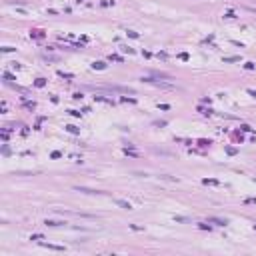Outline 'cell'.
<instances>
[{"instance_id":"1","label":"cell","mask_w":256,"mask_h":256,"mask_svg":"<svg viewBox=\"0 0 256 256\" xmlns=\"http://www.w3.org/2000/svg\"><path fill=\"white\" fill-rule=\"evenodd\" d=\"M78 192H86V194H104V192H100V190H90V188H84V186H76Z\"/></svg>"},{"instance_id":"2","label":"cell","mask_w":256,"mask_h":256,"mask_svg":"<svg viewBox=\"0 0 256 256\" xmlns=\"http://www.w3.org/2000/svg\"><path fill=\"white\" fill-rule=\"evenodd\" d=\"M46 226H52V228H58V226H64L66 222H62V220H46Z\"/></svg>"},{"instance_id":"3","label":"cell","mask_w":256,"mask_h":256,"mask_svg":"<svg viewBox=\"0 0 256 256\" xmlns=\"http://www.w3.org/2000/svg\"><path fill=\"white\" fill-rule=\"evenodd\" d=\"M116 204H118V206H122L124 210H130V208H132V206H130V202H126V200H120V198H116Z\"/></svg>"},{"instance_id":"4","label":"cell","mask_w":256,"mask_h":256,"mask_svg":"<svg viewBox=\"0 0 256 256\" xmlns=\"http://www.w3.org/2000/svg\"><path fill=\"white\" fill-rule=\"evenodd\" d=\"M66 130H68V132H72V134H78V132H80V128H78V126H74V124H68Z\"/></svg>"},{"instance_id":"5","label":"cell","mask_w":256,"mask_h":256,"mask_svg":"<svg viewBox=\"0 0 256 256\" xmlns=\"http://www.w3.org/2000/svg\"><path fill=\"white\" fill-rule=\"evenodd\" d=\"M42 246H46V248H50V250H64V246H54V244H46V242H40Z\"/></svg>"},{"instance_id":"6","label":"cell","mask_w":256,"mask_h":256,"mask_svg":"<svg viewBox=\"0 0 256 256\" xmlns=\"http://www.w3.org/2000/svg\"><path fill=\"white\" fill-rule=\"evenodd\" d=\"M92 68H94V70H104V68H106V64H104V62H94V64H92Z\"/></svg>"},{"instance_id":"7","label":"cell","mask_w":256,"mask_h":256,"mask_svg":"<svg viewBox=\"0 0 256 256\" xmlns=\"http://www.w3.org/2000/svg\"><path fill=\"white\" fill-rule=\"evenodd\" d=\"M202 182H204V184H210V186H220V182H218V180H208V178H204Z\"/></svg>"},{"instance_id":"8","label":"cell","mask_w":256,"mask_h":256,"mask_svg":"<svg viewBox=\"0 0 256 256\" xmlns=\"http://www.w3.org/2000/svg\"><path fill=\"white\" fill-rule=\"evenodd\" d=\"M240 60V56H226L224 58V62H238Z\"/></svg>"},{"instance_id":"9","label":"cell","mask_w":256,"mask_h":256,"mask_svg":"<svg viewBox=\"0 0 256 256\" xmlns=\"http://www.w3.org/2000/svg\"><path fill=\"white\" fill-rule=\"evenodd\" d=\"M210 222L218 224V226H224V224H228V222H226V220H220V218H210Z\"/></svg>"},{"instance_id":"10","label":"cell","mask_w":256,"mask_h":256,"mask_svg":"<svg viewBox=\"0 0 256 256\" xmlns=\"http://www.w3.org/2000/svg\"><path fill=\"white\" fill-rule=\"evenodd\" d=\"M120 50H122V52H128V54H132V52H134V50H132V48H130V46H122Z\"/></svg>"},{"instance_id":"11","label":"cell","mask_w":256,"mask_h":256,"mask_svg":"<svg viewBox=\"0 0 256 256\" xmlns=\"http://www.w3.org/2000/svg\"><path fill=\"white\" fill-rule=\"evenodd\" d=\"M110 60H114V62H122V58H120V56H116V54L110 56Z\"/></svg>"},{"instance_id":"12","label":"cell","mask_w":256,"mask_h":256,"mask_svg":"<svg viewBox=\"0 0 256 256\" xmlns=\"http://www.w3.org/2000/svg\"><path fill=\"white\" fill-rule=\"evenodd\" d=\"M30 240H42V234H32V238Z\"/></svg>"},{"instance_id":"13","label":"cell","mask_w":256,"mask_h":256,"mask_svg":"<svg viewBox=\"0 0 256 256\" xmlns=\"http://www.w3.org/2000/svg\"><path fill=\"white\" fill-rule=\"evenodd\" d=\"M124 152H126V154H128V156H138V152H132V150H128V148H126Z\"/></svg>"},{"instance_id":"14","label":"cell","mask_w":256,"mask_h":256,"mask_svg":"<svg viewBox=\"0 0 256 256\" xmlns=\"http://www.w3.org/2000/svg\"><path fill=\"white\" fill-rule=\"evenodd\" d=\"M244 202H246V204H256V198H246Z\"/></svg>"},{"instance_id":"15","label":"cell","mask_w":256,"mask_h":256,"mask_svg":"<svg viewBox=\"0 0 256 256\" xmlns=\"http://www.w3.org/2000/svg\"><path fill=\"white\" fill-rule=\"evenodd\" d=\"M58 76H62V78H72V74H64V72H58Z\"/></svg>"},{"instance_id":"16","label":"cell","mask_w":256,"mask_h":256,"mask_svg":"<svg viewBox=\"0 0 256 256\" xmlns=\"http://www.w3.org/2000/svg\"><path fill=\"white\" fill-rule=\"evenodd\" d=\"M248 92H250V96H254V98H256V90H248Z\"/></svg>"}]
</instances>
